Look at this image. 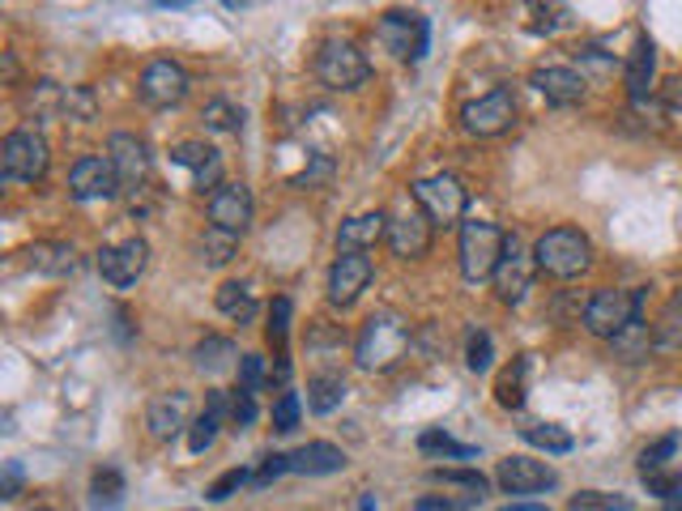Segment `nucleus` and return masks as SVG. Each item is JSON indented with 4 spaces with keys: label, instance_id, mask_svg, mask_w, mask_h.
Wrapping results in <instances>:
<instances>
[{
    "label": "nucleus",
    "instance_id": "c9c22d12",
    "mask_svg": "<svg viewBox=\"0 0 682 511\" xmlns=\"http://www.w3.org/2000/svg\"><path fill=\"white\" fill-rule=\"evenodd\" d=\"M525 371H529V358H517V362L499 376V384H495V401L503 405V409H520V405H525Z\"/></svg>",
    "mask_w": 682,
    "mask_h": 511
},
{
    "label": "nucleus",
    "instance_id": "7ed1b4c3",
    "mask_svg": "<svg viewBox=\"0 0 682 511\" xmlns=\"http://www.w3.org/2000/svg\"><path fill=\"white\" fill-rule=\"evenodd\" d=\"M508 252V231H499L487 217L461 222V273L465 282H487L495 277L499 260Z\"/></svg>",
    "mask_w": 682,
    "mask_h": 511
},
{
    "label": "nucleus",
    "instance_id": "f3484780",
    "mask_svg": "<svg viewBox=\"0 0 682 511\" xmlns=\"http://www.w3.org/2000/svg\"><path fill=\"white\" fill-rule=\"evenodd\" d=\"M171 162L184 166V171H192V184L201 192L214 196V192L222 188V154L214 145H205V141H180V145L171 150Z\"/></svg>",
    "mask_w": 682,
    "mask_h": 511
},
{
    "label": "nucleus",
    "instance_id": "0eeeda50",
    "mask_svg": "<svg viewBox=\"0 0 682 511\" xmlns=\"http://www.w3.org/2000/svg\"><path fill=\"white\" fill-rule=\"evenodd\" d=\"M512 124H517V94H512L508 85H495V90H487L482 99L465 103V111H461V129L469 136H478V141L503 136Z\"/></svg>",
    "mask_w": 682,
    "mask_h": 511
},
{
    "label": "nucleus",
    "instance_id": "79ce46f5",
    "mask_svg": "<svg viewBox=\"0 0 682 511\" xmlns=\"http://www.w3.org/2000/svg\"><path fill=\"white\" fill-rule=\"evenodd\" d=\"M491 354H495L491 333L487 328H474L469 333V346H465V367L469 371H491Z\"/></svg>",
    "mask_w": 682,
    "mask_h": 511
},
{
    "label": "nucleus",
    "instance_id": "f704fd0d",
    "mask_svg": "<svg viewBox=\"0 0 682 511\" xmlns=\"http://www.w3.org/2000/svg\"><path fill=\"white\" fill-rule=\"evenodd\" d=\"M525 443H533V448H542V452H554V457H563V452H572L576 439L572 431H563V427H554V422H533V427H525Z\"/></svg>",
    "mask_w": 682,
    "mask_h": 511
},
{
    "label": "nucleus",
    "instance_id": "bb28decb",
    "mask_svg": "<svg viewBox=\"0 0 682 511\" xmlns=\"http://www.w3.org/2000/svg\"><path fill=\"white\" fill-rule=\"evenodd\" d=\"M610 346H614V354H619L623 362H644L649 350H656V333L644 324V316H635V320H631Z\"/></svg>",
    "mask_w": 682,
    "mask_h": 511
},
{
    "label": "nucleus",
    "instance_id": "4468645a",
    "mask_svg": "<svg viewBox=\"0 0 682 511\" xmlns=\"http://www.w3.org/2000/svg\"><path fill=\"white\" fill-rule=\"evenodd\" d=\"M533 269H538V260L525 256V247H520L517 235H508V252H503V260H499V269H495V277H491L495 295L517 307L520 298L529 295V286H533Z\"/></svg>",
    "mask_w": 682,
    "mask_h": 511
},
{
    "label": "nucleus",
    "instance_id": "de8ad7c7",
    "mask_svg": "<svg viewBox=\"0 0 682 511\" xmlns=\"http://www.w3.org/2000/svg\"><path fill=\"white\" fill-rule=\"evenodd\" d=\"M244 482H252V473H247V469H226L218 482L205 490V499H210V503H222V499H231V494H235Z\"/></svg>",
    "mask_w": 682,
    "mask_h": 511
},
{
    "label": "nucleus",
    "instance_id": "2f4dec72",
    "mask_svg": "<svg viewBox=\"0 0 682 511\" xmlns=\"http://www.w3.org/2000/svg\"><path fill=\"white\" fill-rule=\"evenodd\" d=\"M218 311L240 324H252L256 320V298L244 282H226V286H218Z\"/></svg>",
    "mask_w": 682,
    "mask_h": 511
},
{
    "label": "nucleus",
    "instance_id": "c85d7f7f",
    "mask_svg": "<svg viewBox=\"0 0 682 511\" xmlns=\"http://www.w3.org/2000/svg\"><path fill=\"white\" fill-rule=\"evenodd\" d=\"M124 508V478L120 469H99L90 482V511H120Z\"/></svg>",
    "mask_w": 682,
    "mask_h": 511
},
{
    "label": "nucleus",
    "instance_id": "5701e85b",
    "mask_svg": "<svg viewBox=\"0 0 682 511\" xmlns=\"http://www.w3.org/2000/svg\"><path fill=\"white\" fill-rule=\"evenodd\" d=\"M22 256H27L30 269L43 273V277H73L82 269V256L73 243H30Z\"/></svg>",
    "mask_w": 682,
    "mask_h": 511
},
{
    "label": "nucleus",
    "instance_id": "4be33fe9",
    "mask_svg": "<svg viewBox=\"0 0 682 511\" xmlns=\"http://www.w3.org/2000/svg\"><path fill=\"white\" fill-rule=\"evenodd\" d=\"M388 235V214H355L342 222V231H337V256H363L367 247H376V243Z\"/></svg>",
    "mask_w": 682,
    "mask_h": 511
},
{
    "label": "nucleus",
    "instance_id": "6ab92c4d",
    "mask_svg": "<svg viewBox=\"0 0 682 511\" xmlns=\"http://www.w3.org/2000/svg\"><path fill=\"white\" fill-rule=\"evenodd\" d=\"M529 85L542 94L550 108H576L584 99V73H576L568 64H546V69H533Z\"/></svg>",
    "mask_w": 682,
    "mask_h": 511
},
{
    "label": "nucleus",
    "instance_id": "3c124183",
    "mask_svg": "<svg viewBox=\"0 0 682 511\" xmlns=\"http://www.w3.org/2000/svg\"><path fill=\"white\" fill-rule=\"evenodd\" d=\"M69 120H94V94L90 90H69Z\"/></svg>",
    "mask_w": 682,
    "mask_h": 511
},
{
    "label": "nucleus",
    "instance_id": "ea45409f",
    "mask_svg": "<svg viewBox=\"0 0 682 511\" xmlns=\"http://www.w3.org/2000/svg\"><path fill=\"white\" fill-rule=\"evenodd\" d=\"M679 443H682L679 435H661L656 443H649V448L640 452V473H644V478H653V473H661V469L670 464V457L679 452Z\"/></svg>",
    "mask_w": 682,
    "mask_h": 511
},
{
    "label": "nucleus",
    "instance_id": "72a5a7b5",
    "mask_svg": "<svg viewBox=\"0 0 682 511\" xmlns=\"http://www.w3.org/2000/svg\"><path fill=\"white\" fill-rule=\"evenodd\" d=\"M27 111L34 115H69V90L55 81H34V90L27 94Z\"/></svg>",
    "mask_w": 682,
    "mask_h": 511
},
{
    "label": "nucleus",
    "instance_id": "412c9836",
    "mask_svg": "<svg viewBox=\"0 0 682 511\" xmlns=\"http://www.w3.org/2000/svg\"><path fill=\"white\" fill-rule=\"evenodd\" d=\"M189 392H159L154 401L145 405V427L154 439H175V435L184 431V422H189Z\"/></svg>",
    "mask_w": 682,
    "mask_h": 511
},
{
    "label": "nucleus",
    "instance_id": "39448f33",
    "mask_svg": "<svg viewBox=\"0 0 682 511\" xmlns=\"http://www.w3.org/2000/svg\"><path fill=\"white\" fill-rule=\"evenodd\" d=\"M635 316H644V290H614L605 286L598 295L584 303V328L601 337V341H614Z\"/></svg>",
    "mask_w": 682,
    "mask_h": 511
},
{
    "label": "nucleus",
    "instance_id": "20e7f679",
    "mask_svg": "<svg viewBox=\"0 0 682 511\" xmlns=\"http://www.w3.org/2000/svg\"><path fill=\"white\" fill-rule=\"evenodd\" d=\"M48 141L34 129H13V133L0 141V175L9 184H39L48 175Z\"/></svg>",
    "mask_w": 682,
    "mask_h": 511
},
{
    "label": "nucleus",
    "instance_id": "9b49d317",
    "mask_svg": "<svg viewBox=\"0 0 682 511\" xmlns=\"http://www.w3.org/2000/svg\"><path fill=\"white\" fill-rule=\"evenodd\" d=\"M145 265H150V243L145 239L111 243V247L99 252V273H103V282L115 286V290L136 286V277L145 273Z\"/></svg>",
    "mask_w": 682,
    "mask_h": 511
},
{
    "label": "nucleus",
    "instance_id": "5fc2aeb1",
    "mask_svg": "<svg viewBox=\"0 0 682 511\" xmlns=\"http://www.w3.org/2000/svg\"><path fill=\"white\" fill-rule=\"evenodd\" d=\"M499 511H546V508H533V503H508V508H499Z\"/></svg>",
    "mask_w": 682,
    "mask_h": 511
},
{
    "label": "nucleus",
    "instance_id": "ddd939ff",
    "mask_svg": "<svg viewBox=\"0 0 682 511\" xmlns=\"http://www.w3.org/2000/svg\"><path fill=\"white\" fill-rule=\"evenodd\" d=\"M376 265L371 256H337L333 269H328V303L333 307H355L358 295L371 286Z\"/></svg>",
    "mask_w": 682,
    "mask_h": 511
},
{
    "label": "nucleus",
    "instance_id": "37998d69",
    "mask_svg": "<svg viewBox=\"0 0 682 511\" xmlns=\"http://www.w3.org/2000/svg\"><path fill=\"white\" fill-rule=\"evenodd\" d=\"M431 478L444 482V486H465L474 499H482V494H487V478H482V473H474V469H436Z\"/></svg>",
    "mask_w": 682,
    "mask_h": 511
},
{
    "label": "nucleus",
    "instance_id": "49530a36",
    "mask_svg": "<svg viewBox=\"0 0 682 511\" xmlns=\"http://www.w3.org/2000/svg\"><path fill=\"white\" fill-rule=\"evenodd\" d=\"M328 180H333V159L328 154H312V166L303 175H295L291 184L295 188H316V184H328Z\"/></svg>",
    "mask_w": 682,
    "mask_h": 511
},
{
    "label": "nucleus",
    "instance_id": "e433bc0d",
    "mask_svg": "<svg viewBox=\"0 0 682 511\" xmlns=\"http://www.w3.org/2000/svg\"><path fill=\"white\" fill-rule=\"evenodd\" d=\"M192 358H196V367H201V371L218 376V371H226V367L235 362V346H231L226 337H205V341L196 346V354H192Z\"/></svg>",
    "mask_w": 682,
    "mask_h": 511
},
{
    "label": "nucleus",
    "instance_id": "7c9ffc66",
    "mask_svg": "<svg viewBox=\"0 0 682 511\" xmlns=\"http://www.w3.org/2000/svg\"><path fill=\"white\" fill-rule=\"evenodd\" d=\"M653 333H656V350H682V290L670 295V303L661 307Z\"/></svg>",
    "mask_w": 682,
    "mask_h": 511
},
{
    "label": "nucleus",
    "instance_id": "f8f14e48",
    "mask_svg": "<svg viewBox=\"0 0 682 511\" xmlns=\"http://www.w3.org/2000/svg\"><path fill=\"white\" fill-rule=\"evenodd\" d=\"M108 159L120 175V192H136L145 188L150 180V145L133 133H115L108 141Z\"/></svg>",
    "mask_w": 682,
    "mask_h": 511
},
{
    "label": "nucleus",
    "instance_id": "9d476101",
    "mask_svg": "<svg viewBox=\"0 0 682 511\" xmlns=\"http://www.w3.org/2000/svg\"><path fill=\"white\" fill-rule=\"evenodd\" d=\"M189 73H184V64H175V60H150L145 64V73H141V99L150 103V108H180L184 99H189Z\"/></svg>",
    "mask_w": 682,
    "mask_h": 511
},
{
    "label": "nucleus",
    "instance_id": "f257e3e1",
    "mask_svg": "<svg viewBox=\"0 0 682 511\" xmlns=\"http://www.w3.org/2000/svg\"><path fill=\"white\" fill-rule=\"evenodd\" d=\"M533 260L550 277L572 282V277L589 273V265H593V243L576 226H554V231H546L542 239L533 243Z\"/></svg>",
    "mask_w": 682,
    "mask_h": 511
},
{
    "label": "nucleus",
    "instance_id": "09e8293b",
    "mask_svg": "<svg viewBox=\"0 0 682 511\" xmlns=\"http://www.w3.org/2000/svg\"><path fill=\"white\" fill-rule=\"evenodd\" d=\"M231 422H235V431H247L256 422V397L244 388H235V397H231Z\"/></svg>",
    "mask_w": 682,
    "mask_h": 511
},
{
    "label": "nucleus",
    "instance_id": "1a4fd4ad",
    "mask_svg": "<svg viewBox=\"0 0 682 511\" xmlns=\"http://www.w3.org/2000/svg\"><path fill=\"white\" fill-rule=\"evenodd\" d=\"M376 34H380V43L397 60H423L427 43H431L427 18L423 13H409V9H388L380 18V27H376Z\"/></svg>",
    "mask_w": 682,
    "mask_h": 511
},
{
    "label": "nucleus",
    "instance_id": "c03bdc74",
    "mask_svg": "<svg viewBox=\"0 0 682 511\" xmlns=\"http://www.w3.org/2000/svg\"><path fill=\"white\" fill-rule=\"evenodd\" d=\"M240 388L252 397L265 388V358L261 354H240Z\"/></svg>",
    "mask_w": 682,
    "mask_h": 511
},
{
    "label": "nucleus",
    "instance_id": "a878e982",
    "mask_svg": "<svg viewBox=\"0 0 682 511\" xmlns=\"http://www.w3.org/2000/svg\"><path fill=\"white\" fill-rule=\"evenodd\" d=\"M222 418H226V392H210V405H205V413L192 422V431H189V452H192V457H201V452H210V448H214Z\"/></svg>",
    "mask_w": 682,
    "mask_h": 511
},
{
    "label": "nucleus",
    "instance_id": "393cba45",
    "mask_svg": "<svg viewBox=\"0 0 682 511\" xmlns=\"http://www.w3.org/2000/svg\"><path fill=\"white\" fill-rule=\"evenodd\" d=\"M653 73H656V48L649 43V39H640L628 55V69H623V78H628V94H631L635 108L649 99V90H653Z\"/></svg>",
    "mask_w": 682,
    "mask_h": 511
},
{
    "label": "nucleus",
    "instance_id": "aec40b11",
    "mask_svg": "<svg viewBox=\"0 0 682 511\" xmlns=\"http://www.w3.org/2000/svg\"><path fill=\"white\" fill-rule=\"evenodd\" d=\"M210 222L231 231V235H244L247 222H252V192H247V184H222L210 196Z\"/></svg>",
    "mask_w": 682,
    "mask_h": 511
},
{
    "label": "nucleus",
    "instance_id": "cd10ccee",
    "mask_svg": "<svg viewBox=\"0 0 682 511\" xmlns=\"http://www.w3.org/2000/svg\"><path fill=\"white\" fill-rule=\"evenodd\" d=\"M342 401H346V379L333 376V371H320V376L307 379V409L312 413H333V409H342Z\"/></svg>",
    "mask_w": 682,
    "mask_h": 511
},
{
    "label": "nucleus",
    "instance_id": "423d86ee",
    "mask_svg": "<svg viewBox=\"0 0 682 511\" xmlns=\"http://www.w3.org/2000/svg\"><path fill=\"white\" fill-rule=\"evenodd\" d=\"M316 78L328 90H358L371 78V64L350 39H325L320 52H316Z\"/></svg>",
    "mask_w": 682,
    "mask_h": 511
},
{
    "label": "nucleus",
    "instance_id": "2eb2a0df",
    "mask_svg": "<svg viewBox=\"0 0 682 511\" xmlns=\"http://www.w3.org/2000/svg\"><path fill=\"white\" fill-rule=\"evenodd\" d=\"M69 192L73 201H108V196H120V175L111 159H78L73 171H69Z\"/></svg>",
    "mask_w": 682,
    "mask_h": 511
},
{
    "label": "nucleus",
    "instance_id": "a211bd4d",
    "mask_svg": "<svg viewBox=\"0 0 682 511\" xmlns=\"http://www.w3.org/2000/svg\"><path fill=\"white\" fill-rule=\"evenodd\" d=\"M431 217L423 214V209H406V214L397 217V222H388V247H393V256H401V260H418V256H427L431 252Z\"/></svg>",
    "mask_w": 682,
    "mask_h": 511
},
{
    "label": "nucleus",
    "instance_id": "a19ab883",
    "mask_svg": "<svg viewBox=\"0 0 682 511\" xmlns=\"http://www.w3.org/2000/svg\"><path fill=\"white\" fill-rule=\"evenodd\" d=\"M572 511H631V499L610 490H580L572 499Z\"/></svg>",
    "mask_w": 682,
    "mask_h": 511
},
{
    "label": "nucleus",
    "instance_id": "4c0bfd02",
    "mask_svg": "<svg viewBox=\"0 0 682 511\" xmlns=\"http://www.w3.org/2000/svg\"><path fill=\"white\" fill-rule=\"evenodd\" d=\"M201 124H205L210 133H240L244 108H235V103H226V99H214V103L201 108Z\"/></svg>",
    "mask_w": 682,
    "mask_h": 511
},
{
    "label": "nucleus",
    "instance_id": "6e6552de",
    "mask_svg": "<svg viewBox=\"0 0 682 511\" xmlns=\"http://www.w3.org/2000/svg\"><path fill=\"white\" fill-rule=\"evenodd\" d=\"M414 201H418V209L431 217L436 226H457L465 217V205H469V192L461 188V180L457 175H431V180H418L414 184Z\"/></svg>",
    "mask_w": 682,
    "mask_h": 511
},
{
    "label": "nucleus",
    "instance_id": "a18cd8bd",
    "mask_svg": "<svg viewBox=\"0 0 682 511\" xmlns=\"http://www.w3.org/2000/svg\"><path fill=\"white\" fill-rule=\"evenodd\" d=\"M299 427V397L295 392H282L277 405H273V431H295Z\"/></svg>",
    "mask_w": 682,
    "mask_h": 511
},
{
    "label": "nucleus",
    "instance_id": "b1692460",
    "mask_svg": "<svg viewBox=\"0 0 682 511\" xmlns=\"http://www.w3.org/2000/svg\"><path fill=\"white\" fill-rule=\"evenodd\" d=\"M346 469V452L333 448L325 439L303 443L299 452H291V473H307V478H325V473H342Z\"/></svg>",
    "mask_w": 682,
    "mask_h": 511
},
{
    "label": "nucleus",
    "instance_id": "dca6fc26",
    "mask_svg": "<svg viewBox=\"0 0 682 511\" xmlns=\"http://www.w3.org/2000/svg\"><path fill=\"white\" fill-rule=\"evenodd\" d=\"M495 482L503 486V494H542V490H550L559 478H554V469L542 464V460L508 457V460H499Z\"/></svg>",
    "mask_w": 682,
    "mask_h": 511
},
{
    "label": "nucleus",
    "instance_id": "864d4df0",
    "mask_svg": "<svg viewBox=\"0 0 682 511\" xmlns=\"http://www.w3.org/2000/svg\"><path fill=\"white\" fill-rule=\"evenodd\" d=\"M469 503H452V499H444V494H427V499H418L414 511H465Z\"/></svg>",
    "mask_w": 682,
    "mask_h": 511
},
{
    "label": "nucleus",
    "instance_id": "c756f323",
    "mask_svg": "<svg viewBox=\"0 0 682 511\" xmlns=\"http://www.w3.org/2000/svg\"><path fill=\"white\" fill-rule=\"evenodd\" d=\"M418 452L423 457H444V460H474L478 457V448H469V443H457L448 431H439V427H431V431L418 435Z\"/></svg>",
    "mask_w": 682,
    "mask_h": 511
},
{
    "label": "nucleus",
    "instance_id": "4d7b16f0",
    "mask_svg": "<svg viewBox=\"0 0 682 511\" xmlns=\"http://www.w3.org/2000/svg\"><path fill=\"white\" fill-rule=\"evenodd\" d=\"M34 511H52V508H34Z\"/></svg>",
    "mask_w": 682,
    "mask_h": 511
},
{
    "label": "nucleus",
    "instance_id": "f03ea898",
    "mask_svg": "<svg viewBox=\"0 0 682 511\" xmlns=\"http://www.w3.org/2000/svg\"><path fill=\"white\" fill-rule=\"evenodd\" d=\"M409 350V324L393 311H380L363 324V337L355 346V362L363 371H388L401 362V354Z\"/></svg>",
    "mask_w": 682,
    "mask_h": 511
},
{
    "label": "nucleus",
    "instance_id": "603ef678",
    "mask_svg": "<svg viewBox=\"0 0 682 511\" xmlns=\"http://www.w3.org/2000/svg\"><path fill=\"white\" fill-rule=\"evenodd\" d=\"M0 494H4V499H18V494H22V464H18V460L4 464V490H0Z\"/></svg>",
    "mask_w": 682,
    "mask_h": 511
},
{
    "label": "nucleus",
    "instance_id": "58836bf2",
    "mask_svg": "<svg viewBox=\"0 0 682 511\" xmlns=\"http://www.w3.org/2000/svg\"><path fill=\"white\" fill-rule=\"evenodd\" d=\"M265 337H269L273 354H277V362L286 358V337H291V298H273L269 307V328H265Z\"/></svg>",
    "mask_w": 682,
    "mask_h": 511
},
{
    "label": "nucleus",
    "instance_id": "473e14b6",
    "mask_svg": "<svg viewBox=\"0 0 682 511\" xmlns=\"http://www.w3.org/2000/svg\"><path fill=\"white\" fill-rule=\"evenodd\" d=\"M196 247H201V260H205V265H231L235 252H240V235H231V231H222V226H210V231L196 239Z\"/></svg>",
    "mask_w": 682,
    "mask_h": 511
},
{
    "label": "nucleus",
    "instance_id": "8fccbe9b",
    "mask_svg": "<svg viewBox=\"0 0 682 511\" xmlns=\"http://www.w3.org/2000/svg\"><path fill=\"white\" fill-rule=\"evenodd\" d=\"M282 473H291V457H286V452H269L265 464L252 473V486H269L273 478H282Z\"/></svg>",
    "mask_w": 682,
    "mask_h": 511
},
{
    "label": "nucleus",
    "instance_id": "6e6d98bb",
    "mask_svg": "<svg viewBox=\"0 0 682 511\" xmlns=\"http://www.w3.org/2000/svg\"><path fill=\"white\" fill-rule=\"evenodd\" d=\"M363 511H371V499H363Z\"/></svg>",
    "mask_w": 682,
    "mask_h": 511
},
{
    "label": "nucleus",
    "instance_id": "13d9d810",
    "mask_svg": "<svg viewBox=\"0 0 682 511\" xmlns=\"http://www.w3.org/2000/svg\"><path fill=\"white\" fill-rule=\"evenodd\" d=\"M670 511H682V503H679V508H670Z\"/></svg>",
    "mask_w": 682,
    "mask_h": 511
}]
</instances>
